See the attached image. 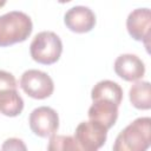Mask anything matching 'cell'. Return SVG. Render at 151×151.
I'll list each match as a JSON object with an SVG mask.
<instances>
[{
  "mask_svg": "<svg viewBox=\"0 0 151 151\" xmlns=\"http://www.w3.org/2000/svg\"><path fill=\"white\" fill-rule=\"evenodd\" d=\"M24 109V100L17 88L0 92V113L7 117H17Z\"/></svg>",
  "mask_w": 151,
  "mask_h": 151,
  "instance_id": "7c38bea8",
  "label": "cell"
},
{
  "mask_svg": "<svg viewBox=\"0 0 151 151\" xmlns=\"http://www.w3.org/2000/svg\"><path fill=\"white\" fill-rule=\"evenodd\" d=\"M31 57L34 61L42 65H51L59 60L63 52L60 38L51 31L38 33L29 45Z\"/></svg>",
  "mask_w": 151,
  "mask_h": 151,
  "instance_id": "3957f363",
  "label": "cell"
},
{
  "mask_svg": "<svg viewBox=\"0 0 151 151\" xmlns=\"http://www.w3.org/2000/svg\"><path fill=\"white\" fill-rule=\"evenodd\" d=\"M0 151H27V147L21 139L8 138L2 143Z\"/></svg>",
  "mask_w": 151,
  "mask_h": 151,
  "instance_id": "2e32d148",
  "label": "cell"
},
{
  "mask_svg": "<svg viewBox=\"0 0 151 151\" xmlns=\"http://www.w3.org/2000/svg\"><path fill=\"white\" fill-rule=\"evenodd\" d=\"M64 22L72 32L87 33L96 25V15L86 6H74L65 13Z\"/></svg>",
  "mask_w": 151,
  "mask_h": 151,
  "instance_id": "ba28073f",
  "label": "cell"
},
{
  "mask_svg": "<svg viewBox=\"0 0 151 151\" xmlns=\"http://www.w3.org/2000/svg\"><path fill=\"white\" fill-rule=\"evenodd\" d=\"M76 140L86 151H98L107 138V130L99 123L88 120L81 122L74 132Z\"/></svg>",
  "mask_w": 151,
  "mask_h": 151,
  "instance_id": "5b68a950",
  "label": "cell"
},
{
  "mask_svg": "<svg viewBox=\"0 0 151 151\" xmlns=\"http://www.w3.org/2000/svg\"><path fill=\"white\" fill-rule=\"evenodd\" d=\"M4 5H5V2H0V7H1V6H4Z\"/></svg>",
  "mask_w": 151,
  "mask_h": 151,
  "instance_id": "e0dca14e",
  "label": "cell"
},
{
  "mask_svg": "<svg viewBox=\"0 0 151 151\" xmlns=\"http://www.w3.org/2000/svg\"><path fill=\"white\" fill-rule=\"evenodd\" d=\"M9 88H18L17 80L12 73L0 70V92Z\"/></svg>",
  "mask_w": 151,
  "mask_h": 151,
  "instance_id": "9a60e30c",
  "label": "cell"
},
{
  "mask_svg": "<svg viewBox=\"0 0 151 151\" xmlns=\"http://www.w3.org/2000/svg\"><path fill=\"white\" fill-rule=\"evenodd\" d=\"M126 28L129 34L137 41H143L149 48L151 34V12L149 8L133 9L126 19Z\"/></svg>",
  "mask_w": 151,
  "mask_h": 151,
  "instance_id": "52a82bcc",
  "label": "cell"
},
{
  "mask_svg": "<svg viewBox=\"0 0 151 151\" xmlns=\"http://www.w3.org/2000/svg\"><path fill=\"white\" fill-rule=\"evenodd\" d=\"M47 151H86L83 149L73 136L53 134L50 138Z\"/></svg>",
  "mask_w": 151,
  "mask_h": 151,
  "instance_id": "5bb4252c",
  "label": "cell"
},
{
  "mask_svg": "<svg viewBox=\"0 0 151 151\" xmlns=\"http://www.w3.org/2000/svg\"><path fill=\"white\" fill-rule=\"evenodd\" d=\"M20 87L31 98L45 99L53 93L54 84L47 73L39 70H27L21 76Z\"/></svg>",
  "mask_w": 151,
  "mask_h": 151,
  "instance_id": "277c9868",
  "label": "cell"
},
{
  "mask_svg": "<svg viewBox=\"0 0 151 151\" xmlns=\"http://www.w3.org/2000/svg\"><path fill=\"white\" fill-rule=\"evenodd\" d=\"M88 118L92 122L99 123L106 130L111 129L118 118V106L110 100H94L88 109Z\"/></svg>",
  "mask_w": 151,
  "mask_h": 151,
  "instance_id": "30bf717a",
  "label": "cell"
},
{
  "mask_svg": "<svg viewBox=\"0 0 151 151\" xmlns=\"http://www.w3.org/2000/svg\"><path fill=\"white\" fill-rule=\"evenodd\" d=\"M151 143V119L140 117L117 136L112 151H147Z\"/></svg>",
  "mask_w": 151,
  "mask_h": 151,
  "instance_id": "6da1fadb",
  "label": "cell"
},
{
  "mask_svg": "<svg viewBox=\"0 0 151 151\" xmlns=\"http://www.w3.org/2000/svg\"><path fill=\"white\" fill-rule=\"evenodd\" d=\"M31 18L20 11L0 15V47L25 41L32 33Z\"/></svg>",
  "mask_w": 151,
  "mask_h": 151,
  "instance_id": "7a4b0ae2",
  "label": "cell"
},
{
  "mask_svg": "<svg viewBox=\"0 0 151 151\" xmlns=\"http://www.w3.org/2000/svg\"><path fill=\"white\" fill-rule=\"evenodd\" d=\"M131 104L138 110H149L151 107V86L149 81H137L129 91Z\"/></svg>",
  "mask_w": 151,
  "mask_h": 151,
  "instance_id": "4fadbf2b",
  "label": "cell"
},
{
  "mask_svg": "<svg viewBox=\"0 0 151 151\" xmlns=\"http://www.w3.org/2000/svg\"><path fill=\"white\" fill-rule=\"evenodd\" d=\"M114 72L126 81H136L144 77L145 65L142 59L134 54H122L114 61Z\"/></svg>",
  "mask_w": 151,
  "mask_h": 151,
  "instance_id": "9c48e42d",
  "label": "cell"
},
{
  "mask_svg": "<svg viewBox=\"0 0 151 151\" xmlns=\"http://www.w3.org/2000/svg\"><path fill=\"white\" fill-rule=\"evenodd\" d=\"M29 127L35 136L46 138L53 136L59 127V117L55 110L48 106L34 109L28 118Z\"/></svg>",
  "mask_w": 151,
  "mask_h": 151,
  "instance_id": "8992f818",
  "label": "cell"
},
{
  "mask_svg": "<svg viewBox=\"0 0 151 151\" xmlns=\"http://www.w3.org/2000/svg\"><path fill=\"white\" fill-rule=\"evenodd\" d=\"M92 100H110L117 106L120 105L123 99V90L122 87L112 80H101L97 83L91 91Z\"/></svg>",
  "mask_w": 151,
  "mask_h": 151,
  "instance_id": "8fae6325",
  "label": "cell"
}]
</instances>
